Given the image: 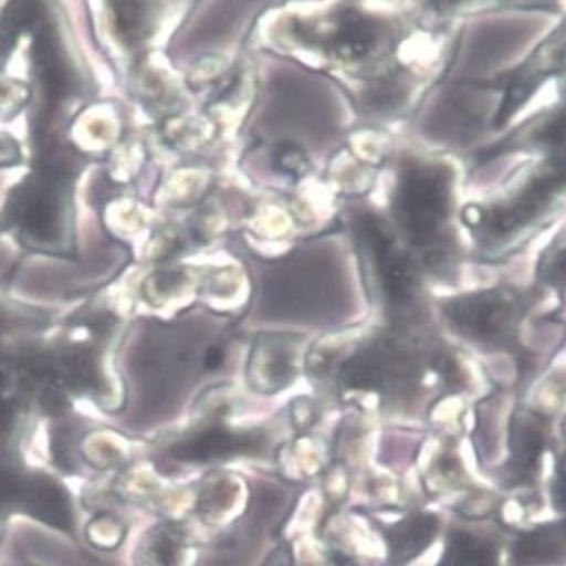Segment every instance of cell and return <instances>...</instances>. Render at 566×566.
Wrapping results in <instances>:
<instances>
[{
	"mask_svg": "<svg viewBox=\"0 0 566 566\" xmlns=\"http://www.w3.org/2000/svg\"><path fill=\"white\" fill-rule=\"evenodd\" d=\"M446 212V191L439 177L429 170H411L398 191V214L417 241L432 237Z\"/></svg>",
	"mask_w": 566,
	"mask_h": 566,
	"instance_id": "1",
	"label": "cell"
},
{
	"mask_svg": "<svg viewBox=\"0 0 566 566\" xmlns=\"http://www.w3.org/2000/svg\"><path fill=\"white\" fill-rule=\"evenodd\" d=\"M363 233H365L366 240L371 247L382 285H385L389 298L405 301L410 295L411 289L410 266L407 265L403 256L398 253L381 221L368 218L365 221V227H363Z\"/></svg>",
	"mask_w": 566,
	"mask_h": 566,
	"instance_id": "2",
	"label": "cell"
},
{
	"mask_svg": "<svg viewBox=\"0 0 566 566\" xmlns=\"http://www.w3.org/2000/svg\"><path fill=\"white\" fill-rule=\"evenodd\" d=\"M255 443L256 439L252 436H243V433H234L224 429H211L179 443L174 449V455L177 459L199 462V460L221 459V457L244 452V450L255 447Z\"/></svg>",
	"mask_w": 566,
	"mask_h": 566,
	"instance_id": "3",
	"label": "cell"
},
{
	"mask_svg": "<svg viewBox=\"0 0 566 566\" xmlns=\"http://www.w3.org/2000/svg\"><path fill=\"white\" fill-rule=\"evenodd\" d=\"M21 503L25 511L50 526L66 530L70 526V504L63 489L44 479L25 481Z\"/></svg>",
	"mask_w": 566,
	"mask_h": 566,
	"instance_id": "4",
	"label": "cell"
},
{
	"mask_svg": "<svg viewBox=\"0 0 566 566\" xmlns=\"http://www.w3.org/2000/svg\"><path fill=\"white\" fill-rule=\"evenodd\" d=\"M375 29L358 14H346L340 21L336 46L343 56H363L371 48Z\"/></svg>",
	"mask_w": 566,
	"mask_h": 566,
	"instance_id": "5",
	"label": "cell"
},
{
	"mask_svg": "<svg viewBox=\"0 0 566 566\" xmlns=\"http://www.w3.org/2000/svg\"><path fill=\"white\" fill-rule=\"evenodd\" d=\"M543 432L533 421H523L513 432V449L516 465L521 471H531L535 468L539 452H542Z\"/></svg>",
	"mask_w": 566,
	"mask_h": 566,
	"instance_id": "6",
	"label": "cell"
},
{
	"mask_svg": "<svg viewBox=\"0 0 566 566\" xmlns=\"http://www.w3.org/2000/svg\"><path fill=\"white\" fill-rule=\"evenodd\" d=\"M446 566H494V553L472 536L457 535L450 545Z\"/></svg>",
	"mask_w": 566,
	"mask_h": 566,
	"instance_id": "7",
	"label": "cell"
},
{
	"mask_svg": "<svg viewBox=\"0 0 566 566\" xmlns=\"http://www.w3.org/2000/svg\"><path fill=\"white\" fill-rule=\"evenodd\" d=\"M433 531H436L433 517H418V520L411 521L395 535V552L401 556L415 555L430 542Z\"/></svg>",
	"mask_w": 566,
	"mask_h": 566,
	"instance_id": "8",
	"label": "cell"
},
{
	"mask_svg": "<svg viewBox=\"0 0 566 566\" xmlns=\"http://www.w3.org/2000/svg\"><path fill=\"white\" fill-rule=\"evenodd\" d=\"M275 164L283 172L298 174L305 167V159L297 147L282 146L276 150Z\"/></svg>",
	"mask_w": 566,
	"mask_h": 566,
	"instance_id": "9",
	"label": "cell"
},
{
	"mask_svg": "<svg viewBox=\"0 0 566 566\" xmlns=\"http://www.w3.org/2000/svg\"><path fill=\"white\" fill-rule=\"evenodd\" d=\"M223 361V353L220 349L209 350L208 356H206V366L208 368H217V366L221 365Z\"/></svg>",
	"mask_w": 566,
	"mask_h": 566,
	"instance_id": "10",
	"label": "cell"
},
{
	"mask_svg": "<svg viewBox=\"0 0 566 566\" xmlns=\"http://www.w3.org/2000/svg\"><path fill=\"white\" fill-rule=\"evenodd\" d=\"M556 501L566 507V479L559 482L558 489H556Z\"/></svg>",
	"mask_w": 566,
	"mask_h": 566,
	"instance_id": "11",
	"label": "cell"
}]
</instances>
